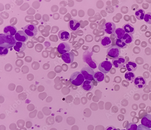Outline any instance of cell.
<instances>
[{"instance_id":"obj_31","label":"cell","mask_w":151,"mask_h":130,"mask_svg":"<svg viewBox=\"0 0 151 130\" xmlns=\"http://www.w3.org/2000/svg\"><path fill=\"white\" fill-rule=\"evenodd\" d=\"M137 125L133 123H129L127 128V130H137Z\"/></svg>"},{"instance_id":"obj_6","label":"cell","mask_w":151,"mask_h":130,"mask_svg":"<svg viewBox=\"0 0 151 130\" xmlns=\"http://www.w3.org/2000/svg\"><path fill=\"white\" fill-rule=\"evenodd\" d=\"M112 63L109 61H104L99 64L98 69L100 72L106 74L109 72L112 68Z\"/></svg>"},{"instance_id":"obj_27","label":"cell","mask_w":151,"mask_h":130,"mask_svg":"<svg viewBox=\"0 0 151 130\" xmlns=\"http://www.w3.org/2000/svg\"><path fill=\"white\" fill-rule=\"evenodd\" d=\"M135 75L134 72L127 71L126 72L124 77L126 80L128 81H132L135 79Z\"/></svg>"},{"instance_id":"obj_14","label":"cell","mask_w":151,"mask_h":130,"mask_svg":"<svg viewBox=\"0 0 151 130\" xmlns=\"http://www.w3.org/2000/svg\"><path fill=\"white\" fill-rule=\"evenodd\" d=\"M17 28L14 26L8 25L4 28V34L14 36L17 32Z\"/></svg>"},{"instance_id":"obj_35","label":"cell","mask_w":151,"mask_h":130,"mask_svg":"<svg viewBox=\"0 0 151 130\" xmlns=\"http://www.w3.org/2000/svg\"><path fill=\"white\" fill-rule=\"evenodd\" d=\"M37 87L36 85H32L30 87V89L32 91H35L36 90Z\"/></svg>"},{"instance_id":"obj_36","label":"cell","mask_w":151,"mask_h":130,"mask_svg":"<svg viewBox=\"0 0 151 130\" xmlns=\"http://www.w3.org/2000/svg\"><path fill=\"white\" fill-rule=\"evenodd\" d=\"M31 78V79H32V80H33L34 78V76L32 74H29L27 75V79L30 81V78Z\"/></svg>"},{"instance_id":"obj_11","label":"cell","mask_w":151,"mask_h":130,"mask_svg":"<svg viewBox=\"0 0 151 130\" xmlns=\"http://www.w3.org/2000/svg\"><path fill=\"white\" fill-rule=\"evenodd\" d=\"M126 63V60L123 57L119 56L112 60L113 66L116 69H119L123 67Z\"/></svg>"},{"instance_id":"obj_28","label":"cell","mask_w":151,"mask_h":130,"mask_svg":"<svg viewBox=\"0 0 151 130\" xmlns=\"http://www.w3.org/2000/svg\"><path fill=\"white\" fill-rule=\"evenodd\" d=\"M115 42L116 46L119 47L120 49H124L126 48L128 46L127 44L124 42L122 39H116Z\"/></svg>"},{"instance_id":"obj_5","label":"cell","mask_w":151,"mask_h":130,"mask_svg":"<svg viewBox=\"0 0 151 130\" xmlns=\"http://www.w3.org/2000/svg\"><path fill=\"white\" fill-rule=\"evenodd\" d=\"M23 31L29 37H33L37 34V29L36 26L34 24H29L24 27Z\"/></svg>"},{"instance_id":"obj_25","label":"cell","mask_w":151,"mask_h":130,"mask_svg":"<svg viewBox=\"0 0 151 130\" xmlns=\"http://www.w3.org/2000/svg\"><path fill=\"white\" fill-rule=\"evenodd\" d=\"M26 48V45L24 43L17 42L14 47V49L17 51L19 52L24 51Z\"/></svg>"},{"instance_id":"obj_10","label":"cell","mask_w":151,"mask_h":130,"mask_svg":"<svg viewBox=\"0 0 151 130\" xmlns=\"http://www.w3.org/2000/svg\"><path fill=\"white\" fill-rule=\"evenodd\" d=\"M68 26L72 32H76L80 29L81 24L79 21L76 20L71 19L68 23Z\"/></svg>"},{"instance_id":"obj_3","label":"cell","mask_w":151,"mask_h":130,"mask_svg":"<svg viewBox=\"0 0 151 130\" xmlns=\"http://www.w3.org/2000/svg\"><path fill=\"white\" fill-rule=\"evenodd\" d=\"M93 51H90L87 50L84 52L83 56V61L86 63L90 67L93 69H95L97 68L96 63L93 61L92 58L93 55Z\"/></svg>"},{"instance_id":"obj_33","label":"cell","mask_w":151,"mask_h":130,"mask_svg":"<svg viewBox=\"0 0 151 130\" xmlns=\"http://www.w3.org/2000/svg\"><path fill=\"white\" fill-rule=\"evenodd\" d=\"M105 130H117V129L114 126H107L105 129Z\"/></svg>"},{"instance_id":"obj_8","label":"cell","mask_w":151,"mask_h":130,"mask_svg":"<svg viewBox=\"0 0 151 130\" xmlns=\"http://www.w3.org/2000/svg\"><path fill=\"white\" fill-rule=\"evenodd\" d=\"M146 84L147 82L145 78L142 76H137L134 80V86L138 89H143L146 86Z\"/></svg>"},{"instance_id":"obj_19","label":"cell","mask_w":151,"mask_h":130,"mask_svg":"<svg viewBox=\"0 0 151 130\" xmlns=\"http://www.w3.org/2000/svg\"><path fill=\"white\" fill-rule=\"evenodd\" d=\"M58 35L60 39L63 41H66L68 40L70 37L69 33L65 30H62L59 31Z\"/></svg>"},{"instance_id":"obj_24","label":"cell","mask_w":151,"mask_h":130,"mask_svg":"<svg viewBox=\"0 0 151 130\" xmlns=\"http://www.w3.org/2000/svg\"><path fill=\"white\" fill-rule=\"evenodd\" d=\"M145 15V11L142 9H138L135 11V17L138 20L141 21L143 20Z\"/></svg>"},{"instance_id":"obj_15","label":"cell","mask_w":151,"mask_h":130,"mask_svg":"<svg viewBox=\"0 0 151 130\" xmlns=\"http://www.w3.org/2000/svg\"><path fill=\"white\" fill-rule=\"evenodd\" d=\"M74 56L72 52H68L62 55L61 59L67 64L72 63L74 60Z\"/></svg>"},{"instance_id":"obj_16","label":"cell","mask_w":151,"mask_h":130,"mask_svg":"<svg viewBox=\"0 0 151 130\" xmlns=\"http://www.w3.org/2000/svg\"><path fill=\"white\" fill-rule=\"evenodd\" d=\"M94 86L92 81H86L81 86L82 89L84 91L88 92L92 90Z\"/></svg>"},{"instance_id":"obj_22","label":"cell","mask_w":151,"mask_h":130,"mask_svg":"<svg viewBox=\"0 0 151 130\" xmlns=\"http://www.w3.org/2000/svg\"><path fill=\"white\" fill-rule=\"evenodd\" d=\"M105 79L104 74L100 71H96L95 72L94 75V80L97 83L103 81Z\"/></svg>"},{"instance_id":"obj_20","label":"cell","mask_w":151,"mask_h":130,"mask_svg":"<svg viewBox=\"0 0 151 130\" xmlns=\"http://www.w3.org/2000/svg\"><path fill=\"white\" fill-rule=\"evenodd\" d=\"M122 29L125 33L133 35L135 33V29L134 26L130 23H128L124 24L123 26Z\"/></svg>"},{"instance_id":"obj_2","label":"cell","mask_w":151,"mask_h":130,"mask_svg":"<svg viewBox=\"0 0 151 130\" xmlns=\"http://www.w3.org/2000/svg\"><path fill=\"white\" fill-rule=\"evenodd\" d=\"M84 77L81 72L76 71L73 73L70 78L72 84L76 86L81 85L84 82Z\"/></svg>"},{"instance_id":"obj_32","label":"cell","mask_w":151,"mask_h":130,"mask_svg":"<svg viewBox=\"0 0 151 130\" xmlns=\"http://www.w3.org/2000/svg\"><path fill=\"white\" fill-rule=\"evenodd\" d=\"M137 130H151V129L150 128L147 127L142 124H140L137 126Z\"/></svg>"},{"instance_id":"obj_13","label":"cell","mask_w":151,"mask_h":130,"mask_svg":"<svg viewBox=\"0 0 151 130\" xmlns=\"http://www.w3.org/2000/svg\"><path fill=\"white\" fill-rule=\"evenodd\" d=\"M28 36L23 31H18L15 35L17 41L18 42H26L28 39Z\"/></svg>"},{"instance_id":"obj_30","label":"cell","mask_w":151,"mask_h":130,"mask_svg":"<svg viewBox=\"0 0 151 130\" xmlns=\"http://www.w3.org/2000/svg\"><path fill=\"white\" fill-rule=\"evenodd\" d=\"M144 20L147 23L151 24V12H148L145 14Z\"/></svg>"},{"instance_id":"obj_37","label":"cell","mask_w":151,"mask_h":130,"mask_svg":"<svg viewBox=\"0 0 151 130\" xmlns=\"http://www.w3.org/2000/svg\"><path fill=\"white\" fill-rule=\"evenodd\" d=\"M41 87H42V86H39L38 87L37 90H38V91L39 92H42V91H41V90L42 89H45V88L44 86H43V87L42 88H41Z\"/></svg>"},{"instance_id":"obj_38","label":"cell","mask_w":151,"mask_h":130,"mask_svg":"<svg viewBox=\"0 0 151 130\" xmlns=\"http://www.w3.org/2000/svg\"><path fill=\"white\" fill-rule=\"evenodd\" d=\"M126 130L125 129H122V130Z\"/></svg>"},{"instance_id":"obj_18","label":"cell","mask_w":151,"mask_h":130,"mask_svg":"<svg viewBox=\"0 0 151 130\" xmlns=\"http://www.w3.org/2000/svg\"><path fill=\"white\" fill-rule=\"evenodd\" d=\"M125 67L129 71L133 72L137 70V66L135 62L130 61L125 64Z\"/></svg>"},{"instance_id":"obj_29","label":"cell","mask_w":151,"mask_h":130,"mask_svg":"<svg viewBox=\"0 0 151 130\" xmlns=\"http://www.w3.org/2000/svg\"><path fill=\"white\" fill-rule=\"evenodd\" d=\"M8 52V49L4 47H0V56H5L7 55Z\"/></svg>"},{"instance_id":"obj_23","label":"cell","mask_w":151,"mask_h":130,"mask_svg":"<svg viewBox=\"0 0 151 130\" xmlns=\"http://www.w3.org/2000/svg\"><path fill=\"white\" fill-rule=\"evenodd\" d=\"M125 34V32L123 29L118 28L115 30L113 34L116 39H122Z\"/></svg>"},{"instance_id":"obj_34","label":"cell","mask_w":151,"mask_h":130,"mask_svg":"<svg viewBox=\"0 0 151 130\" xmlns=\"http://www.w3.org/2000/svg\"><path fill=\"white\" fill-rule=\"evenodd\" d=\"M23 89L21 86H18L16 89V92L17 93L21 92L22 91Z\"/></svg>"},{"instance_id":"obj_17","label":"cell","mask_w":151,"mask_h":130,"mask_svg":"<svg viewBox=\"0 0 151 130\" xmlns=\"http://www.w3.org/2000/svg\"><path fill=\"white\" fill-rule=\"evenodd\" d=\"M100 43L103 47L104 48H108L111 45L112 41L109 37L105 36L101 39Z\"/></svg>"},{"instance_id":"obj_7","label":"cell","mask_w":151,"mask_h":130,"mask_svg":"<svg viewBox=\"0 0 151 130\" xmlns=\"http://www.w3.org/2000/svg\"><path fill=\"white\" fill-rule=\"evenodd\" d=\"M121 49L117 46H113L108 49L107 54L109 57L116 58L119 56L121 54Z\"/></svg>"},{"instance_id":"obj_12","label":"cell","mask_w":151,"mask_h":130,"mask_svg":"<svg viewBox=\"0 0 151 130\" xmlns=\"http://www.w3.org/2000/svg\"><path fill=\"white\" fill-rule=\"evenodd\" d=\"M57 50L60 54L63 55L69 52L70 50V47L68 43L65 42H62L58 46Z\"/></svg>"},{"instance_id":"obj_39","label":"cell","mask_w":151,"mask_h":130,"mask_svg":"<svg viewBox=\"0 0 151 130\" xmlns=\"http://www.w3.org/2000/svg\"></svg>"},{"instance_id":"obj_1","label":"cell","mask_w":151,"mask_h":130,"mask_svg":"<svg viewBox=\"0 0 151 130\" xmlns=\"http://www.w3.org/2000/svg\"><path fill=\"white\" fill-rule=\"evenodd\" d=\"M17 42L15 36L0 34V47L10 49L14 47Z\"/></svg>"},{"instance_id":"obj_9","label":"cell","mask_w":151,"mask_h":130,"mask_svg":"<svg viewBox=\"0 0 151 130\" xmlns=\"http://www.w3.org/2000/svg\"><path fill=\"white\" fill-rule=\"evenodd\" d=\"M116 25L111 22H107L105 23L103 26V30L104 32L108 34H113L116 29Z\"/></svg>"},{"instance_id":"obj_4","label":"cell","mask_w":151,"mask_h":130,"mask_svg":"<svg viewBox=\"0 0 151 130\" xmlns=\"http://www.w3.org/2000/svg\"><path fill=\"white\" fill-rule=\"evenodd\" d=\"M81 72L86 81H92L94 79L95 72L93 69L91 67L88 66L84 67L81 70Z\"/></svg>"},{"instance_id":"obj_21","label":"cell","mask_w":151,"mask_h":130,"mask_svg":"<svg viewBox=\"0 0 151 130\" xmlns=\"http://www.w3.org/2000/svg\"><path fill=\"white\" fill-rule=\"evenodd\" d=\"M142 125L149 128H151V114H147L141 120Z\"/></svg>"},{"instance_id":"obj_26","label":"cell","mask_w":151,"mask_h":130,"mask_svg":"<svg viewBox=\"0 0 151 130\" xmlns=\"http://www.w3.org/2000/svg\"><path fill=\"white\" fill-rule=\"evenodd\" d=\"M122 39L125 43L127 44H129L133 42L134 37L133 35L125 33Z\"/></svg>"}]
</instances>
